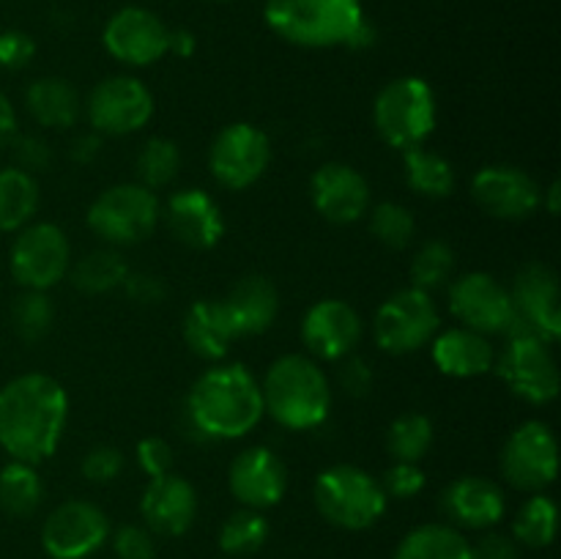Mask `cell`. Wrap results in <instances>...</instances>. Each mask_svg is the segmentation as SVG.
I'll return each instance as SVG.
<instances>
[{
    "instance_id": "6da1fadb",
    "label": "cell",
    "mask_w": 561,
    "mask_h": 559,
    "mask_svg": "<svg viewBox=\"0 0 561 559\" xmlns=\"http://www.w3.org/2000/svg\"><path fill=\"white\" fill-rule=\"evenodd\" d=\"M69 422V395L47 373H22L0 387V447L11 460L38 466L58 449Z\"/></svg>"
},
{
    "instance_id": "7a4b0ae2",
    "label": "cell",
    "mask_w": 561,
    "mask_h": 559,
    "mask_svg": "<svg viewBox=\"0 0 561 559\" xmlns=\"http://www.w3.org/2000/svg\"><path fill=\"white\" fill-rule=\"evenodd\" d=\"M184 417L192 436L203 442L247 436L266 417L261 381L241 362H214L190 387Z\"/></svg>"
},
{
    "instance_id": "3957f363",
    "label": "cell",
    "mask_w": 561,
    "mask_h": 559,
    "mask_svg": "<svg viewBox=\"0 0 561 559\" xmlns=\"http://www.w3.org/2000/svg\"><path fill=\"white\" fill-rule=\"evenodd\" d=\"M263 414L285 431H316L332 411V384L312 356L283 354L261 381Z\"/></svg>"
},
{
    "instance_id": "277c9868",
    "label": "cell",
    "mask_w": 561,
    "mask_h": 559,
    "mask_svg": "<svg viewBox=\"0 0 561 559\" xmlns=\"http://www.w3.org/2000/svg\"><path fill=\"white\" fill-rule=\"evenodd\" d=\"M263 16L288 44L327 49L348 44L365 11L359 0H266Z\"/></svg>"
},
{
    "instance_id": "5b68a950",
    "label": "cell",
    "mask_w": 561,
    "mask_h": 559,
    "mask_svg": "<svg viewBox=\"0 0 561 559\" xmlns=\"http://www.w3.org/2000/svg\"><path fill=\"white\" fill-rule=\"evenodd\" d=\"M312 499L323 518L348 532L370 529L387 513L381 480L354 464H334L316 477Z\"/></svg>"
},
{
    "instance_id": "8992f818",
    "label": "cell",
    "mask_w": 561,
    "mask_h": 559,
    "mask_svg": "<svg viewBox=\"0 0 561 559\" xmlns=\"http://www.w3.org/2000/svg\"><path fill=\"white\" fill-rule=\"evenodd\" d=\"M438 102L425 77L405 75L387 82L373 102V126L387 146L414 148L433 135Z\"/></svg>"
},
{
    "instance_id": "52a82bcc",
    "label": "cell",
    "mask_w": 561,
    "mask_h": 559,
    "mask_svg": "<svg viewBox=\"0 0 561 559\" xmlns=\"http://www.w3.org/2000/svg\"><path fill=\"white\" fill-rule=\"evenodd\" d=\"M162 219V203L157 192L137 184L107 186L88 206L85 223L110 247H131L146 241Z\"/></svg>"
},
{
    "instance_id": "ba28073f",
    "label": "cell",
    "mask_w": 561,
    "mask_h": 559,
    "mask_svg": "<svg viewBox=\"0 0 561 559\" xmlns=\"http://www.w3.org/2000/svg\"><path fill=\"white\" fill-rule=\"evenodd\" d=\"M499 378L515 398L531 406H548L559 395V367L551 343L526 329H513L507 345L493 362Z\"/></svg>"
},
{
    "instance_id": "9c48e42d",
    "label": "cell",
    "mask_w": 561,
    "mask_h": 559,
    "mask_svg": "<svg viewBox=\"0 0 561 559\" xmlns=\"http://www.w3.org/2000/svg\"><path fill=\"white\" fill-rule=\"evenodd\" d=\"M442 329V316L427 290L400 288L381 301L373 318V338L387 354H414L431 345Z\"/></svg>"
},
{
    "instance_id": "30bf717a",
    "label": "cell",
    "mask_w": 561,
    "mask_h": 559,
    "mask_svg": "<svg viewBox=\"0 0 561 559\" xmlns=\"http://www.w3.org/2000/svg\"><path fill=\"white\" fill-rule=\"evenodd\" d=\"M71 244L55 223H31L16 230L9 252L11 277L27 290H49L69 274Z\"/></svg>"
},
{
    "instance_id": "8fae6325",
    "label": "cell",
    "mask_w": 561,
    "mask_h": 559,
    "mask_svg": "<svg viewBox=\"0 0 561 559\" xmlns=\"http://www.w3.org/2000/svg\"><path fill=\"white\" fill-rule=\"evenodd\" d=\"M268 164H272V140L266 132L247 121L225 126L208 148V168L225 190H247L263 179Z\"/></svg>"
},
{
    "instance_id": "7c38bea8",
    "label": "cell",
    "mask_w": 561,
    "mask_h": 559,
    "mask_svg": "<svg viewBox=\"0 0 561 559\" xmlns=\"http://www.w3.org/2000/svg\"><path fill=\"white\" fill-rule=\"evenodd\" d=\"M502 475L518 491H546L559 475V442L551 425L542 420L520 422L502 447Z\"/></svg>"
},
{
    "instance_id": "4fadbf2b",
    "label": "cell",
    "mask_w": 561,
    "mask_h": 559,
    "mask_svg": "<svg viewBox=\"0 0 561 559\" xmlns=\"http://www.w3.org/2000/svg\"><path fill=\"white\" fill-rule=\"evenodd\" d=\"M88 124L96 135H135L151 121L153 93L131 75H113L96 82L85 102Z\"/></svg>"
},
{
    "instance_id": "5bb4252c",
    "label": "cell",
    "mask_w": 561,
    "mask_h": 559,
    "mask_svg": "<svg viewBox=\"0 0 561 559\" xmlns=\"http://www.w3.org/2000/svg\"><path fill=\"white\" fill-rule=\"evenodd\" d=\"M449 312L460 327L480 334H510L518 327L510 288H504L493 274L469 272L460 274L449 285Z\"/></svg>"
},
{
    "instance_id": "9a60e30c",
    "label": "cell",
    "mask_w": 561,
    "mask_h": 559,
    "mask_svg": "<svg viewBox=\"0 0 561 559\" xmlns=\"http://www.w3.org/2000/svg\"><path fill=\"white\" fill-rule=\"evenodd\" d=\"M107 540V513L88 499H66L42 526V546L49 559H88Z\"/></svg>"
},
{
    "instance_id": "2e32d148",
    "label": "cell",
    "mask_w": 561,
    "mask_h": 559,
    "mask_svg": "<svg viewBox=\"0 0 561 559\" xmlns=\"http://www.w3.org/2000/svg\"><path fill=\"white\" fill-rule=\"evenodd\" d=\"M510 299H513L515 318H518L515 329H526L551 345L557 343L561 334L559 277L548 263H524L513 277Z\"/></svg>"
},
{
    "instance_id": "e0dca14e",
    "label": "cell",
    "mask_w": 561,
    "mask_h": 559,
    "mask_svg": "<svg viewBox=\"0 0 561 559\" xmlns=\"http://www.w3.org/2000/svg\"><path fill=\"white\" fill-rule=\"evenodd\" d=\"M471 197L491 217L518 223L540 208L542 186L518 164H485L471 179Z\"/></svg>"
},
{
    "instance_id": "ac0fdd59",
    "label": "cell",
    "mask_w": 561,
    "mask_h": 559,
    "mask_svg": "<svg viewBox=\"0 0 561 559\" xmlns=\"http://www.w3.org/2000/svg\"><path fill=\"white\" fill-rule=\"evenodd\" d=\"M168 38L170 27L140 5L115 11L102 33L104 49L126 66H151L162 60L168 55Z\"/></svg>"
},
{
    "instance_id": "d6986e66",
    "label": "cell",
    "mask_w": 561,
    "mask_h": 559,
    "mask_svg": "<svg viewBox=\"0 0 561 559\" xmlns=\"http://www.w3.org/2000/svg\"><path fill=\"white\" fill-rule=\"evenodd\" d=\"M228 488L241 507L268 510L283 502L288 491V469L272 447L252 444L230 464Z\"/></svg>"
},
{
    "instance_id": "ffe728a7",
    "label": "cell",
    "mask_w": 561,
    "mask_h": 559,
    "mask_svg": "<svg viewBox=\"0 0 561 559\" xmlns=\"http://www.w3.org/2000/svg\"><path fill=\"white\" fill-rule=\"evenodd\" d=\"M362 340V318L348 301L321 299L305 312L301 321V343L310 351L312 360L340 362Z\"/></svg>"
},
{
    "instance_id": "44dd1931",
    "label": "cell",
    "mask_w": 561,
    "mask_h": 559,
    "mask_svg": "<svg viewBox=\"0 0 561 559\" xmlns=\"http://www.w3.org/2000/svg\"><path fill=\"white\" fill-rule=\"evenodd\" d=\"M310 201L334 225L359 223L370 212V184L345 162H323L310 175Z\"/></svg>"
},
{
    "instance_id": "7402d4cb",
    "label": "cell",
    "mask_w": 561,
    "mask_h": 559,
    "mask_svg": "<svg viewBox=\"0 0 561 559\" xmlns=\"http://www.w3.org/2000/svg\"><path fill=\"white\" fill-rule=\"evenodd\" d=\"M168 230L190 250H211L225 236V217L219 203L201 186L173 192L162 206Z\"/></svg>"
},
{
    "instance_id": "603a6c76",
    "label": "cell",
    "mask_w": 561,
    "mask_h": 559,
    "mask_svg": "<svg viewBox=\"0 0 561 559\" xmlns=\"http://www.w3.org/2000/svg\"><path fill=\"white\" fill-rule=\"evenodd\" d=\"M140 513L148 529L157 535L181 537L197 518L195 486L175 471L151 477L140 497Z\"/></svg>"
},
{
    "instance_id": "cb8c5ba5",
    "label": "cell",
    "mask_w": 561,
    "mask_h": 559,
    "mask_svg": "<svg viewBox=\"0 0 561 559\" xmlns=\"http://www.w3.org/2000/svg\"><path fill=\"white\" fill-rule=\"evenodd\" d=\"M442 510L455 526L491 529L504 518L507 499H504L502 488L488 477L463 475L444 488Z\"/></svg>"
},
{
    "instance_id": "d4e9b609",
    "label": "cell",
    "mask_w": 561,
    "mask_h": 559,
    "mask_svg": "<svg viewBox=\"0 0 561 559\" xmlns=\"http://www.w3.org/2000/svg\"><path fill=\"white\" fill-rule=\"evenodd\" d=\"M433 365L449 378H477L493 370L496 362V349H493L488 334L474 332L466 327L438 329L436 338L431 340Z\"/></svg>"
},
{
    "instance_id": "484cf974",
    "label": "cell",
    "mask_w": 561,
    "mask_h": 559,
    "mask_svg": "<svg viewBox=\"0 0 561 559\" xmlns=\"http://www.w3.org/2000/svg\"><path fill=\"white\" fill-rule=\"evenodd\" d=\"M181 332L192 354L206 362H222L233 340H239L222 299H197L186 310Z\"/></svg>"
},
{
    "instance_id": "4316f807",
    "label": "cell",
    "mask_w": 561,
    "mask_h": 559,
    "mask_svg": "<svg viewBox=\"0 0 561 559\" xmlns=\"http://www.w3.org/2000/svg\"><path fill=\"white\" fill-rule=\"evenodd\" d=\"M225 307L230 312L236 334L250 338V334H263L274 323L279 312L277 285L263 274H247L225 296Z\"/></svg>"
},
{
    "instance_id": "83f0119b",
    "label": "cell",
    "mask_w": 561,
    "mask_h": 559,
    "mask_svg": "<svg viewBox=\"0 0 561 559\" xmlns=\"http://www.w3.org/2000/svg\"><path fill=\"white\" fill-rule=\"evenodd\" d=\"M25 107L44 129H71L80 118V96L64 77H38L27 85Z\"/></svg>"
},
{
    "instance_id": "f1b7e54d",
    "label": "cell",
    "mask_w": 561,
    "mask_h": 559,
    "mask_svg": "<svg viewBox=\"0 0 561 559\" xmlns=\"http://www.w3.org/2000/svg\"><path fill=\"white\" fill-rule=\"evenodd\" d=\"M392 559H474L471 543L453 524H422L394 548Z\"/></svg>"
},
{
    "instance_id": "f546056e",
    "label": "cell",
    "mask_w": 561,
    "mask_h": 559,
    "mask_svg": "<svg viewBox=\"0 0 561 559\" xmlns=\"http://www.w3.org/2000/svg\"><path fill=\"white\" fill-rule=\"evenodd\" d=\"M38 212V181L16 164L0 170V230L16 233Z\"/></svg>"
},
{
    "instance_id": "4dcf8cb0",
    "label": "cell",
    "mask_w": 561,
    "mask_h": 559,
    "mask_svg": "<svg viewBox=\"0 0 561 559\" xmlns=\"http://www.w3.org/2000/svg\"><path fill=\"white\" fill-rule=\"evenodd\" d=\"M405 184L422 197H447L455 190V168L442 153L422 146L403 151Z\"/></svg>"
},
{
    "instance_id": "1f68e13d",
    "label": "cell",
    "mask_w": 561,
    "mask_h": 559,
    "mask_svg": "<svg viewBox=\"0 0 561 559\" xmlns=\"http://www.w3.org/2000/svg\"><path fill=\"white\" fill-rule=\"evenodd\" d=\"M126 274H129V266H126V261L115 247L88 252V255H82L80 261L69 266L71 285L88 296L110 294V290L121 288Z\"/></svg>"
},
{
    "instance_id": "d6a6232c",
    "label": "cell",
    "mask_w": 561,
    "mask_h": 559,
    "mask_svg": "<svg viewBox=\"0 0 561 559\" xmlns=\"http://www.w3.org/2000/svg\"><path fill=\"white\" fill-rule=\"evenodd\" d=\"M44 499V482L38 469L25 460H9L0 469V507L14 518H25L38 510Z\"/></svg>"
},
{
    "instance_id": "836d02e7",
    "label": "cell",
    "mask_w": 561,
    "mask_h": 559,
    "mask_svg": "<svg viewBox=\"0 0 561 559\" xmlns=\"http://www.w3.org/2000/svg\"><path fill=\"white\" fill-rule=\"evenodd\" d=\"M268 518L263 510L241 507L225 518L222 529H219V548L228 554L230 559L250 557V554L261 551L263 543L268 540Z\"/></svg>"
},
{
    "instance_id": "e575fe53",
    "label": "cell",
    "mask_w": 561,
    "mask_h": 559,
    "mask_svg": "<svg viewBox=\"0 0 561 559\" xmlns=\"http://www.w3.org/2000/svg\"><path fill=\"white\" fill-rule=\"evenodd\" d=\"M181 170V148L179 142L170 137H148L142 142L140 153L135 159L137 184L148 186V190H164L173 184L175 175Z\"/></svg>"
},
{
    "instance_id": "d590c367",
    "label": "cell",
    "mask_w": 561,
    "mask_h": 559,
    "mask_svg": "<svg viewBox=\"0 0 561 559\" xmlns=\"http://www.w3.org/2000/svg\"><path fill=\"white\" fill-rule=\"evenodd\" d=\"M433 447V422L422 411H405L394 417L387 431V449L392 460L403 464H420Z\"/></svg>"
},
{
    "instance_id": "8d00e7d4",
    "label": "cell",
    "mask_w": 561,
    "mask_h": 559,
    "mask_svg": "<svg viewBox=\"0 0 561 559\" xmlns=\"http://www.w3.org/2000/svg\"><path fill=\"white\" fill-rule=\"evenodd\" d=\"M557 518L559 510L548 493H531L524 504H520L518 515L513 521L515 543H524L529 548H546L551 546L557 537Z\"/></svg>"
},
{
    "instance_id": "74e56055",
    "label": "cell",
    "mask_w": 561,
    "mask_h": 559,
    "mask_svg": "<svg viewBox=\"0 0 561 559\" xmlns=\"http://www.w3.org/2000/svg\"><path fill=\"white\" fill-rule=\"evenodd\" d=\"M411 285L420 290H436L453 280L455 274V250L442 239H431L411 258Z\"/></svg>"
},
{
    "instance_id": "f35d334b",
    "label": "cell",
    "mask_w": 561,
    "mask_h": 559,
    "mask_svg": "<svg viewBox=\"0 0 561 559\" xmlns=\"http://www.w3.org/2000/svg\"><path fill=\"white\" fill-rule=\"evenodd\" d=\"M55 321V305L47 290H22L11 305V323L25 343H38L49 334Z\"/></svg>"
},
{
    "instance_id": "ab89813d",
    "label": "cell",
    "mask_w": 561,
    "mask_h": 559,
    "mask_svg": "<svg viewBox=\"0 0 561 559\" xmlns=\"http://www.w3.org/2000/svg\"><path fill=\"white\" fill-rule=\"evenodd\" d=\"M370 233L389 250H405L416 236V219L403 203H378L370 212Z\"/></svg>"
},
{
    "instance_id": "60d3db41",
    "label": "cell",
    "mask_w": 561,
    "mask_h": 559,
    "mask_svg": "<svg viewBox=\"0 0 561 559\" xmlns=\"http://www.w3.org/2000/svg\"><path fill=\"white\" fill-rule=\"evenodd\" d=\"M124 453L118 447H113V444H96V447H91L82 455L80 469L88 482H93V486H107V482H113L124 471Z\"/></svg>"
},
{
    "instance_id": "b9f144b4",
    "label": "cell",
    "mask_w": 561,
    "mask_h": 559,
    "mask_svg": "<svg viewBox=\"0 0 561 559\" xmlns=\"http://www.w3.org/2000/svg\"><path fill=\"white\" fill-rule=\"evenodd\" d=\"M381 488L387 499H414L425 491V471L420 464H403V460H392L381 477Z\"/></svg>"
},
{
    "instance_id": "7bdbcfd3",
    "label": "cell",
    "mask_w": 561,
    "mask_h": 559,
    "mask_svg": "<svg viewBox=\"0 0 561 559\" xmlns=\"http://www.w3.org/2000/svg\"><path fill=\"white\" fill-rule=\"evenodd\" d=\"M113 551L118 559H153L157 557V543L148 526L126 524L113 532Z\"/></svg>"
},
{
    "instance_id": "ee69618b",
    "label": "cell",
    "mask_w": 561,
    "mask_h": 559,
    "mask_svg": "<svg viewBox=\"0 0 561 559\" xmlns=\"http://www.w3.org/2000/svg\"><path fill=\"white\" fill-rule=\"evenodd\" d=\"M9 148L11 153H14L16 168L25 170V173L31 175L44 173V170L53 164V148H49V142L38 135H16Z\"/></svg>"
},
{
    "instance_id": "f6af8a7d",
    "label": "cell",
    "mask_w": 561,
    "mask_h": 559,
    "mask_svg": "<svg viewBox=\"0 0 561 559\" xmlns=\"http://www.w3.org/2000/svg\"><path fill=\"white\" fill-rule=\"evenodd\" d=\"M135 460L148 480L168 475V471H173V447L162 436H146L137 442Z\"/></svg>"
},
{
    "instance_id": "bcb514c9",
    "label": "cell",
    "mask_w": 561,
    "mask_h": 559,
    "mask_svg": "<svg viewBox=\"0 0 561 559\" xmlns=\"http://www.w3.org/2000/svg\"><path fill=\"white\" fill-rule=\"evenodd\" d=\"M337 384L348 398H367L376 384V376H373L370 362L362 360V356L348 354L345 360H340L337 367Z\"/></svg>"
},
{
    "instance_id": "7dc6e473",
    "label": "cell",
    "mask_w": 561,
    "mask_h": 559,
    "mask_svg": "<svg viewBox=\"0 0 561 559\" xmlns=\"http://www.w3.org/2000/svg\"><path fill=\"white\" fill-rule=\"evenodd\" d=\"M36 55V42L25 31H3L0 33V69L20 71Z\"/></svg>"
},
{
    "instance_id": "c3c4849f",
    "label": "cell",
    "mask_w": 561,
    "mask_h": 559,
    "mask_svg": "<svg viewBox=\"0 0 561 559\" xmlns=\"http://www.w3.org/2000/svg\"><path fill=\"white\" fill-rule=\"evenodd\" d=\"M121 288L126 290V296H129L131 301L148 307L159 305V301L168 296V285L162 283V277H157V274L151 272H129Z\"/></svg>"
},
{
    "instance_id": "681fc988",
    "label": "cell",
    "mask_w": 561,
    "mask_h": 559,
    "mask_svg": "<svg viewBox=\"0 0 561 559\" xmlns=\"http://www.w3.org/2000/svg\"><path fill=\"white\" fill-rule=\"evenodd\" d=\"M471 557L474 559H520L518 543L515 537L499 535V532H488L480 537L477 546H471Z\"/></svg>"
},
{
    "instance_id": "f907efd6",
    "label": "cell",
    "mask_w": 561,
    "mask_h": 559,
    "mask_svg": "<svg viewBox=\"0 0 561 559\" xmlns=\"http://www.w3.org/2000/svg\"><path fill=\"white\" fill-rule=\"evenodd\" d=\"M99 153H102V135H96V132H85V135L75 137V142L69 148L71 162L77 164L96 162Z\"/></svg>"
},
{
    "instance_id": "816d5d0a",
    "label": "cell",
    "mask_w": 561,
    "mask_h": 559,
    "mask_svg": "<svg viewBox=\"0 0 561 559\" xmlns=\"http://www.w3.org/2000/svg\"><path fill=\"white\" fill-rule=\"evenodd\" d=\"M20 135V121H16V110L5 93H0V148H9L11 140Z\"/></svg>"
},
{
    "instance_id": "f5cc1de1",
    "label": "cell",
    "mask_w": 561,
    "mask_h": 559,
    "mask_svg": "<svg viewBox=\"0 0 561 559\" xmlns=\"http://www.w3.org/2000/svg\"><path fill=\"white\" fill-rule=\"evenodd\" d=\"M195 33L186 31V27H175V31H170L168 53L179 55V58H190L195 53Z\"/></svg>"
},
{
    "instance_id": "db71d44e",
    "label": "cell",
    "mask_w": 561,
    "mask_h": 559,
    "mask_svg": "<svg viewBox=\"0 0 561 559\" xmlns=\"http://www.w3.org/2000/svg\"><path fill=\"white\" fill-rule=\"evenodd\" d=\"M373 44H376V27H373L367 20H362L359 27H356L354 36L348 38V44H345V47H351V49H370Z\"/></svg>"
},
{
    "instance_id": "11a10c76",
    "label": "cell",
    "mask_w": 561,
    "mask_h": 559,
    "mask_svg": "<svg viewBox=\"0 0 561 559\" xmlns=\"http://www.w3.org/2000/svg\"><path fill=\"white\" fill-rule=\"evenodd\" d=\"M540 206H546V212L551 214V217H557V214H559V208H561V184L557 179L548 184V190H542Z\"/></svg>"
},
{
    "instance_id": "9f6ffc18",
    "label": "cell",
    "mask_w": 561,
    "mask_h": 559,
    "mask_svg": "<svg viewBox=\"0 0 561 559\" xmlns=\"http://www.w3.org/2000/svg\"><path fill=\"white\" fill-rule=\"evenodd\" d=\"M217 3H225V0H217Z\"/></svg>"
}]
</instances>
